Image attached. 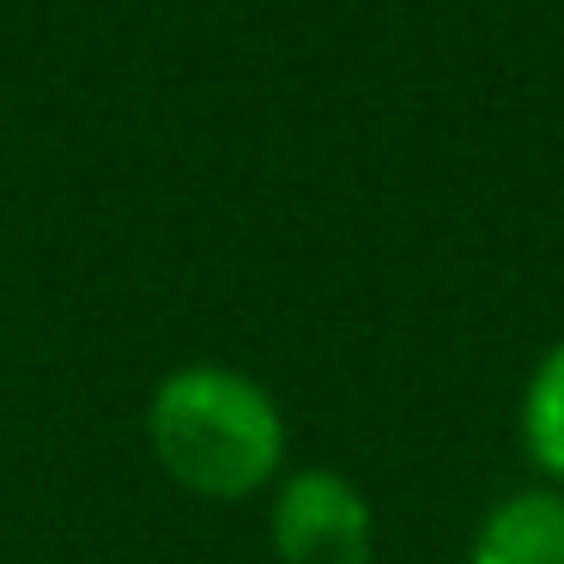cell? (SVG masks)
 I'll list each match as a JSON object with an SVG mask.
<instances>
[{
	"mask_svg": "<svg viewBox=\"0 0 564 564\" xmlns=\"http://www.w3.org/2000/svg\"><path fill=\"white\" fill-rule=\"evenodd\" d=\"M147 437L159 467L183 491L243 503L285 467V413L249 370L183 365L152 389Z\"/></svg>",
	"mask_w": 564,
	"mask_h": 564,
	"instance_id": "cell-1",
	"label": "cell"
},
{
	"mask_svg": "<svg viewBox=\"0 0 564 564\" xmlns=\"http://www.w3.org/2000/svg\"><path fill=\"white\" fill-rule=\"evenodd\" d=\"M268 540L280 564H370L377 558L370 498L334 467H297L273 486Z\"/></svg>",
	"mask_w": 564,
	"mask_h": 564,
	"instance_id": "cell-2",
	"label": "cell"
},
{
	"mask_svg": "<svg viewBox=\"0 0 564 564\" xmlns=\"http://www.w3.org/2000/svg\"><path fill=\"white\" fill-rule=\"evenodd\" d=\"M467 564H564V491H503L467 540Z\"/></svg>",
	"mask_w": 564,
	"mask_h": 564,
	"instance_id": "cell-3",
	"label": "cell"
},
{
	"mask_svg": "<svg viewBox=\"0 0 564 564\" xmlns=\"http://www.w3.org/2000/svg\"><path fill=\"white\" fill-rule=\"evenodd\" d=\"M516 443H522L528 467L540 474V486L564 491V334L534 358L516 401Z\"/></svg>",
	"mask_w": 564,
	"mask_h": 564,
	"instance_id": "cell-4",
	"label": "cell"
}]
</instances>
